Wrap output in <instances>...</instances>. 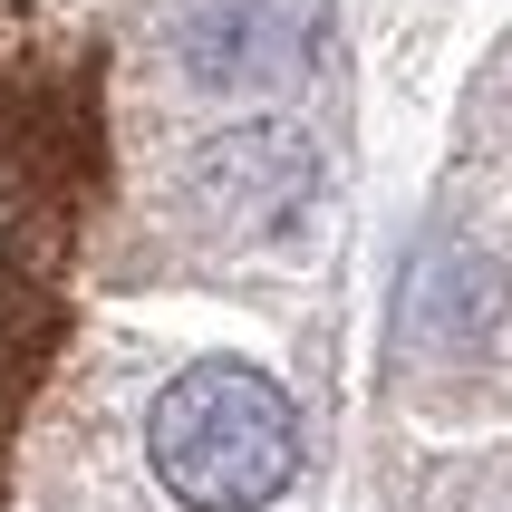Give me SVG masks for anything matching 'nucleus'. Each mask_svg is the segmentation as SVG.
Returning a JSON list of instances; mask_svg holds the SVG:
<instances>
[{"instance_id":"nucleus-1","label":"nucleus","mask_w":512,"mask_h":512,"mask_svg":"<svg viewBox=\"0 0 512 512\" xmlns=\"http://www.w3.org/2000/svg\"><path fill=\"white\" fill-rule=\"evenodd\" d=\"M145 464L184 512H261L300 474V406L252 358H194L145 416Z\"/></svg>"},{"instance_id":"nucleus-2","label":"nucleus","mask_w":512,"mask_h":512,"mask_svg":"<svg viewBox=\"0 0 512 512\" xmlns=\"http://www.w3.org/2000/svg\"><path fill=\"white\" fill-rule=\"evenodd\" d=\"M310 0H203L184 29V68L203 87H271L310 58Z\"/></svg>"}]
</instances>
